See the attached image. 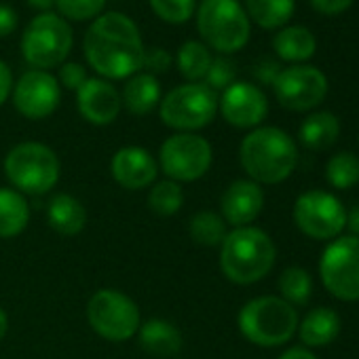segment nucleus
<instances>
[{"instance_id":"1","label":"nucleus","mask_w":359,"mask_h":359,"mask_svg":"<svg viewBox=\"0 0 359 359\" xmlns=\"http://www.w3.org/2000/svg\"><path fill=\"white\" fill-rule=\"evenodd\" d=\"M144 43L135 22L123 13H102L87 28L83 53L100 79H131L142 70Z\"/></svg>"},{"instance_id":"2","label":"nucleus","mask_w":359,"mask_h":359,"mask_svg":"<svg viewBox=\"0 0 359 359\" xmlns=\"http://www.w3.org/2000/svg\"><path fill=\"white\" fill-rule=\"evenodd\" d=\"M239 161L252 182L281 184L298 165V146L279 127H256L243 137Z\"/></svg>"},{"instance_id":"3","label":"nucleus","mask_w":359,"mask_h":359,"mask_svg":"<svg viewBox=\"0 0 359 359\" xmlns=\"http://www.w3.org/2000/svg\"><path fill=\"white\" fill-rule=\"evenodd\" d=\"M275 258L273 239L256 226H239L226 233L220 245V269L237 285H252L264 279L275 266Z\"/></svg>"},{"instance_id":"4","label":"nucleus","mask_w":359,"mask_h":359,"mask_svg":"<svg viewBox=\"0 0 359 359\" xmlns=\"http://www.w3.org/2000/svg\"><path fill=\"white\" fill-rule=\"evenodd\" d=\"M241 334L256 346L273 348L298 332V311L281 296H258L243 304L237 317Z\"/></svg>"},{"instance_id":"5","label":"nucleus","mask_w":359,"mask_h":359,"mask_svg":"<svg viewBox=\"0 0 359 359\" xmlns=\"http://www.w3.org/2000/svg\"><path fill=\"white\" fill-rule=\"evenodd\" d=\"M195 13L203 45L222 55L237 53L248 45L252 26L239 0H201Z\"/></svg>"},{"instance_id":"6","label":"nucleus","mask_w":359,"mask_h":359,"mask_svg":"<svg viewBox=\"0 0 359 359\" xmlns=\"http://www.w3.org/2000/svg\"><path fill=\"white\" fill-rule=\"evenodd\" d=\"M57 154L41 142H22L5 156V173L22 195H45L60 180Z\"/></svg>"},{"instance_id":"7","label":"nucleus","mask_w":359,"mask_h":359,"mask_svg":"<svg viewBox=\"0 0 359 359\" xmlns=\"http://www.w3.org/2000/svg\"><path fill=\"white\" fill-rule=\"evenodd\" d=\"M218 114V93L205 83H184L171 89L158 104L161 121L180 131L193 133L208 127Z\"/></svg>"},{"instance_id":"8","label":"nucleus","mask_w":359,"mask_h":359,"mask_svg":"<svg viewBox=\"0 0 359 359\" xmlns=\"http://www.w3.org/2000/svg\"><path fill=\"white\" fill-rule=\"evenodd\" d=\"M72 51V28L57 13H39L22 34V55L34 70L62 66Z\"/></svg>"},{"instance_id":"9","label":"nucleus","mask_w":359,"mask_h":359,"mask_svg":"<svg viewBox=\"0 0 359 359\" xmlns=\"http://www.w3.org/2000/svg\"><path fill=\"white\" fill-rule=\"evenodd\" d=\"M87 321L102 338L125 342L133 338L142 325L137 304L118 290H100L87 304Z\"/></svg>"},{"instance_id":"10","label":"nucleus","mask_w":359,"mask_h":359,"mask_svg":"<svg viewBox=\"0 0 359 359\" xmlns=\"http://www.w3.org/2000/svg\"><path fill=\"white\" fill-rule=\"evenodd\" d=\"M319 277L323 287L342 302L359 300V239L336 237L321 254Z\"/></svg>"},{"instance_id":"11","label":"nucleus","mask_w":359,"mask_h":359,"mask_svg":"<svg viewBox=\"0 0 359 359\" xmlns=\"http://www.w3.org/2000/svg\"><path fill=\"white\" fill-rule=\"evenodd\" d=\"M214 161L212 144L197 133H175L161 144L158 163L165 175L173 182L201 180Z\"/></svg>"},{"instance_id":"12","label":"nucleus","mask_w":359,"mask_h":359,"mask_svg":"<svg viewBox=\"0 0 359 359\" xmlns=\"http://www.w3.org/2000/svg\"><path fill=\"white\" fill-rule=\"evenodd\" d=\"M294 222L302 235L330 241L346 229V208L327 191H306L294 203Z\"/></svg>"},{"instance_id":"13","label":"nucleus","mask_w":359,"mask_h":359,"mask_svg":"<svg viewBox=\"0 0 359 359\" xmlns=\"http://www.w3.org/2000/svg\"><path fill=\"white\" fill-rule=\"evenodd\" d=\"M277 102L292 112H306L317 108L327 95L325 74L306 64L283 68L273 83Z\"/></svg>"},{"instance_id":"14","label":"nucleus","mask_w":359,"mask_h":359,"mask_svg":"<svg viewBox=\"0 0 359 359\" xmlns=\"http://www.w3.org/2000/svg\"><path fill=\"white\" fill-rule=\"evenodd\" d=\"M11 97L15 110L22 116L41 121L57 110L62 102V87L53 74L45 70H28L13 85Z\"/></svg>"},{"instance_id":"15","label":"nucleus","mask_w":359,"mask_h":359,"mask_svg":"<svg viewBox=\"0 0 359 359\" xmlns=\"http://www.w3.org/2000/svg\"><path fill=\"white\" fill-rule=\"evenodd\" d=\"M218 112L237 129H256L269 114V100L254 83L235 81L218 97Z\"/></svg>"},{"instance_id":"16","label":"nucleus","mask_w":359,"mask_h":359,"mask_svg":"<svg viewBox=\"0 0 359 359\" xmlns=\"http://www.w3.org/2000/svg\"><path fill=\"white\" fill-rule=\"evenodd\" d=\"M121 93L106 79H87L76 91V106L81 116L97 127L110 125L121 112Z\"/></svg>"},{"instance_id":"17","label":"nucleus","mask_w":359,"mask_h":359,"mask_svg":"<svg viewBox=\"0 0 359 359\" xmlns=\"http://www.w3.org/2000/svg\"><path fill=\"white\" fill-rule=\"evenodd\" d=\"M110 171L116 184H121L127 191H140L154 184L158 165L146 148L125 146L114 152Z\"/></svg>"},{"instance_id":"18","label":"nucleus","mask_w":359,"mask_h":359,"mask_svg":"<svg viewBox=\"0 0 359 359\" xmlns=\"http://www.w3.org/2000/svg\"><path fill=\"white\" fill-rule=\"evenodd\" d=\"M264 208V193L260 184L252 182V180H235L233 184L224 191L220 199L222 218L226 224L239 229L250 226Z\"/></svg>"},{"instance_id":"19","label":"nucleus","mask_w":359,"mask_h":359,"mask_svg":"<svg viewBox=\"0 0 359 359\" xmlns=\"http://www.w3.org/2000/svg\"><path fill=\"white\" fill-rule=\"evenodd\" d=\"M137 336L142 348L154 357H175L182 351V334L171 321L161 317L144 321L137 330Z\"/></svg>"},{"instance_id":"20","label":"nucleus","mask_w":359,"mask_h":359,"mask_svg":"<svg viewBox=\"0 0 359 359\" xmlns=\"http://www.w3.org/2000/svg\"><path fill=\"white\" fill-rule=\"evenodd\" d=\"M47 222L55 233L64 237H74L81 235L87 226V210L76 197L60 193L47 205Z\"/></svg>"},{"instance_id":"21","label":"nucleus","mask_w":359,"mask_h":359,"mask_svg":"<svg viewBox=\"0 0 359 359\" xmlns=\"http://www.w3.org/2000/svg\"><path fill=\"white\" fill-rule=\"evenodd\" d=\"M273 51L281 62L302 64L309 62L317 51L315 34L304 26H287L281 28L273 39Z\"/></svg>"},{"instance_id":"22","label":"nucleus","mask_w":359,"mask_h":359,"mask_svg":"<svg viewBox=\"0 0 359 359\" xmlns=\"http://www.w3.org/2000/svg\"><path fill=\"white\" fill-rule=\"evenodd\" d=\"M121 102L135 116L150 114L161 104V83H158V79L148 74V72L133 74L131 79H127V83L123 87Z\"/></svg>"},{"instance_id":"23","label":"nucleus","mask_w":359,"mask_h":359,"mask_svg":"<svg viewBox=\"0 0 359 359\" xmlns=\"http://www.w3.org/2000/svg\"><path fill=\"white\" fill-rule=\"evenodd\" d=\"M298 334L306 346H327L340 334V317L334 309L317 306L298 323Z\"/></svg>"},{"instance_id":"24","label":"nucleus","mask_w":359,"mask_h":359,"mask_svg":"<svg viewBox=\"0 0 359 359\" xmlns=\"http://www.w3.org/2000/svg\"><path fill=\"white\" fill-rule=\"evenodd\" d=\"M340 135V121L332 112H313L309 114L298 131L300 144L309 150H327L332 144H336Z\"/></svg>"},{"instance_id":"25","label":"nucleus","mask_w":359,"mask_h":359,"mask_svg":"<svg viewBox=\"0 0 359 359\" xmlns=\"http://www.w3.org/2000/svg\"><path fill=\"white\" fill-rule=\"evenodd\" d=\"M30 222V205L26 197L13 189H0V239H11L26 231Z\"/></svg>"},{"instance_id":"26","label":"nucleus","mask_w":359,"mask_h":359,"mask_svg":"<svg viewBox=\"0 0 359 359\" xmlns=\"http://www.w3.org/2000/svg\"><path fill=\"white\" fill-rule=\"evenodd\" d=\"M296 0H245V13L264 30L285 28L294 15Z\"/></svg>"},{"instance_id":"27","label":"nucleus","mask_w":359,"mask_h":359,"mask_svg":"<svg viewBox=\"0 0 359 359\" xmlns=\"http://www.w3.org/2000/svg\"><path fill=\"white\" fill-rule=\"evenodd\" d=\"M212 51L201 41H187L177 49L175 64L177 70L189 83H201L212 66Z\"/></svg>"},{"instance_id":"28","label":"nucleus","mask_w":359,"mask_h":359,"mask_svg":"<svg viewBox=\"0 0 359 359\" xmlns=\"http://www.w3.org/2000/svg\"><path fill=\"white\" fill-rule=\"evenodd\" d=\"M189 233L197 245L216 248L222 245L226 237V222L216 212H197L189 222Z\"/></svg>"},{"instance_id":"29","label":"nucleus","mask_w":359,"mask_h":359,"mask_svg":"<svg viewBox=\"0 0 359 359\" xmlns=\"http://www.w3.org/2000/svg\"><path fill=\"white\" fill-rule=\"evenodd\" d=\"M325 182L338 191H346L359 184V156L353 152L334 154L325 163Z\"/></svg>"},{"instance_id":"30","label":"nucleus","mask_w":359,"mask_h":359,"mask_svg":"<svg viewBox=\"0 0 359 359\" xmlns=\"http://www.w3.org/2000/svg\"><path fill=\"white\" fill-rule=\"evenodd\" d=\"M184 205V191L173 180H163V182L152 184L148 193V210L156 216H173Z\"/></svg>"},{"instance_id":"31","label":"nucleus","mask_w":359,"mask_h":359,"mask_svg":"<svg viewBox=\"0 0 359 359\" xmlns=\"http://www.w3.org/2000/svg\"><path fill=\"white\" fill-rule=\"evenodd\" d=\"M279 290H281V298L285 302H290L292 306H302L311 300L313 279H311L309 271H304L300 266H290L279 277Z\"/></svg>"},{"instance_id":"32","label":"nucleus","mask_w":359,"mask_h":359,"mask_svg":"<svg viewBox=\"0 0 359 359\" xmlns=\"http://www.w3.org/2000/svg\"><path fill=\"white\" fill-rule=\"evenodd\" d=\"M152 13L167 24H187L195 11L197 0H148Z\"/></svg>"},{"instance_id":"33","label":"nucleus","mask_w":359,"mask_h":359,"mask_svg":"<svg viewBox=\"0 0 359 359\" xmlns=\"http://www.w3.org/2000/svg\"><path fill=\"white\" fill-rule=\"evenodd\" d=\"M60 18L70 22L97 20L104 13L106 0H55Z\"/></svg>"},{"instance_id":"34","label":"nucleus","mask_w":359,"mask_h":359,"mask_svg":"<svg viewBox=\"0 0 359 359\" xmlns=\"http://www.w3.org/2000/svg\"><path fill=\"white\" fill-rule=\"evenodd\" d=\"M237 79V66L231 57L220 55L212 60V66L205 74V85L214 91H224L229 89Z\"/></svg>"},{"instance_id":"35","label":"nucleus","mask_w":359,"mask_h":359,"mask_svg":"<svg viewBox=\"0 0 359 359\" xmlns=\"http://www.w3.org/2000/svg\"><path fill=\"white\" fill-rule=\"evenodd\" d=\"M87 70L83 64L79 62H64L60 66V87H66V89H72V91H79L83 87V83L87 81Z\"/></svg>"},{"instance_id":"36","label":"nucleus","mask_w":359,"mask_h":359,"mask_svg":"<svg viewBox=\"0 0 359 359\" xmlns=\"http://www.w3.org/2000/svg\"><path fill=\"white\" fill-rule=\"evenodd\" d=\"M171 55L163 49V47H154V49H148L144 51V64L142 68L148 70V74H163L171 68Z\"/></svg>"},{"instance_id":"37","label":"nucleus","mask_w":359,"mask_h":359,"mask_svg":"<svg viewBox=\"0 0 359 359\" xmlns=\"http://www.w3.org/2000/svg\"><path fill=\"white\" fill-rule=\"evenodd\" d=\"M281 70H283V68H281L279 62L273 60V57H260V60L254 64V76H256V81L262 83V85H271V87H273V83H275V79L279 76Z\"/></svg>"},{"instance_id":"38","label":"nucleus","mask_w":359,"mask_h":359,"mask_svg":"<svg viewBox=\"0 0 359 359\" xmlns=\"http://www.w3.org/2000/svg\"><path fill=\"white\" fill-rule=\"evenodd\" d=\"M355 0H311V5L321 15H340L344 13Z\"/></svg>"},{"instance_id":"39","label":"nucleus","mask_w":359,"mask_h":359,"mask_svg":"<svg viewBox=\"0 0 359 359\" xmlns=\"http://www.w3.org/2000/svg\"><path fill=\"white\" fill-rule=\"evenodd\" d=\"M18 13L11 5H3L0 3V39L3 36H9L15 32L18 28Z\"/></svg>"},{"instance_id":"40","label":"nucleus","mask_w":359,"mask_h":359,"mask_svg":"<svg viewBox=\"0 0 359 359\" xmlns=\"http://www.w3.org/2000/svg\"><path fill=\"white\" fill-rule=\"evenodd\" d=\"M13 72L11 68L0 60V106H3L9 97H11V91H13Z\"/></svg>"},{"instance_id":"41","label":"nucleus","mask_w":359,"mask_h":359,"mask_svg":"<svg viewBox=\"0 0 359 359\" xmlns=\"http://www.w3.org/2000/svg\"><path fill=\"white\" fill-rule=\"evenodd\" d=\"M279 359H317V357L309 348H304V346H292Z\"/></svg>"},{"instance_id":"42","label":"nucleus","mask_w":359,"mask_h":359,"mask_svg":"<svg viewBox=\"0 0 359 359\" xmlns=\"http://www.w3.org/2000/svg\"><path fill=\"white\" fill-rule=\"evenodd\" d=\"M32 9H39L41 13H49V9L55 5V0H26Z\"/></svg>"},{"instance_id":"43","label":"nucleus","mask_w":359,"mask_h":359,"mask_svg":"<svg viewBox=\"0 0 359 359\" xmlns=\"http://www.w3.org/2000/svg\"><path fill=\"white\" fill-rule=\"evenodd\" d=\"M7 330H9V317H7L5 309H3V306H0V340H3V338H5Z\"/></svg>"},{"instance_id":"44","label":"nucleus","mask_w":359,"mask_h":359,"mask_svg":"<svg viewBox=\"0 0 359 359\" xmlns=\"http://www.w3.org/2000/svg\"><path fill=\"white\" fill-rule=\"evenodd\" d=\"M357 239H359V237H357Z\"/></svg>"}]
</instances>
